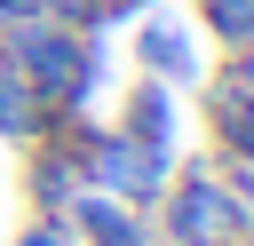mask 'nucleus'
<instances>
[{
	"mask_svg": "<svg viewBox=\"0 0 254 246\" xmlns=\"http://www.w3.org/2000/svg\"><path fill=\"white\" fill-rule=\"evenodd\" d=\"M64 230H71L79 246H151V214H135V206L111 198V190H79V198L64 206Z\"/></svg>",
	"mask_w": 254,
	"mask_h": 246,
	"instance_id": "nucleus-6",
	"label": "nucleus"
},
{
	"mask_svg": "<svg viewBox=\"0 0 254 246\" xmlns=\"http://www.w3.org/2000/svg\"><path fill=\"white\" fill-rule=\"evenodd\" d=\"M16 246H79V238L64 230V214H32V222L16 230Z\"/></svg>",
	"mask_w": 254,
	"mask_h": 246,
	"instance_id": "nucleus-10",
	"label": "nucleus"
},
{
	"mask_svg": "<svg viewBox=\"0 0 254 246\" xmlns=\"http://www.w3.org/2000/svg\"><path fill=\"white\" fill-rule=\"evenodd\" d=\"M167 175H175V151H151V143L119 135L111 119L87 127V190H111V198H127L135 214H151L159 190H167Z\"/></svg>",
	"mask_w": 254,
	"mask_h": 246,
	"instance_id": "nucleus-3",
	"label": "nucleus"
},
{
	"mask_svg": "<svg viewBox=\"0 0 254 246\" xmlns=\"http://www.w3.org/2000/svg\"><path fill=\"white\" fill-rule=\"evenodd\" d=\"M214 48H254V0H190Z\"/></svg>",
	"mask_w": 254,
	"mask_h": 246,
	"instance_id": "nucleus-8",
	"label": "nucleus"
},
{
	"mask_svg": "<svg viewBox=\"0 0 254 246\" xmlns=\"http://www.w3.org/2000/svg\"><path fill=\"white\" fill-rule=\"evenodd\" d=\"M48 119H56V111L40 103V87L0 56V143H16V151H24V143H40V135H48Z\"/></svg>",
	"mask_w": 254,
	"mask_h": 246,
	"instance_id": "nucleus-7",
	"label": "nucleus"
},
{
	"mask_svg": "<svg viewBox=\"0 0 254 246\" xmlns=\"http://www.w3.org/2000/svg\"><path fill=\"white\" fill-rule=\"evenodd\" d=\"M151 230L175 238V246H238L254 230V206L222 183L214 159H190V167L175 159V175H167V190L151 206Z\"/></svg>",
	"mask_w": 254,
	"mask_h": 246,
	"instance_id": "nucleus-2",
	"label": "nucleus"
},
{
	"mask_svg": "<svg viewBox=\"0 0 254 246\" xmlns=\"http://www.w3.org/2000/svg\"><path fill=\"white\" fill-rule=\"evenodd\" d=\"M32 16H48V0H0V32H16V24H32Z\"/></svg>",
	"mask_w": 254,
	"mask_h": 246,
	"instance_id": "nucleus-11",
	"label": "nucleus"
},
{
	"mask_svg": "<svg viewBox=\"0 0 254 246\" xmlns=\"http://www.w3.org/2000/svg\"><path fill=\"white\" fill-rule=\"evenodd\" d=\"M135 71L167 79V87H198L206 79V56H198V32L175 24V16H135Z\"/></svg>",
	"mask_w": 254,
	"mask_h": 246,
	"instance_id": "nucleus-4",
	"label": "nucleus"
},
{
	"mask_svg": "<svg viewBox=\"0 0 254 246\" xmlns=\"http://www.w3.org/2000/svg\"><path fill=\"white\" fill-rule=\"evenodd\" d=\"M151 246H175V238H159V230H151Z\"/></svg>",
	"mask_w": 254,
	"mask_h": 246,
	"instance_id": "nucleus-13",
	"label": "nucleus"
},
{
	"mask_svg": "<svg viewBox=\"0 0 254 246\" xmlns=\"http://www.w3.org/2000/svg\"><path fill=\"white\" fill-rule=\"evenodd\" d=\"M119 135H135V143H151V151H175L183 143V87H167V79H151V71H135L127 79V95H119V119H111Z\"/></svg>",
	"mask_w": 254,
	"mask_h": 246,
	"instance_id": "nucleus-5",
	"label": "nucleus"
},
{
	"mask_svg": "<svg viewBox=\"0 0 254 246\" xmlns=\"http://www.w3.org/2000/svg\"><path fill=\"white\" fill-rule=\"evenodd\" d=\"M0 56L40 87L48 111H87L95 103V79H103V32H71L56 16H32L16 32H0Z\"/></svg>",
	"mask_w": 254,
	"mask_h": 246,
	"instance_id": "nucleus-1",
	"label": "nucleus"
},
{
	"mask_svg": "<svg viewBox=\"0 0 254 246\" xmlns=\"http://www.w3.org/2000/svg\"><path fill=\"white\" fill-rule=\"evenodd\" d=\"M238 246H254V230H246V238H238Z\"/></svg>",
	"mask_w": 254,
	"mask_h": 246,
	"instance_id": "nucleus-14",
	"label": "nucleus"
},
{
	"mask_svg": "<svg viewBox=\"0 0 254 246\" xmlns=\"http://www.w3.org/2000/svg\"><path fill=\"white\" fill-rule=\"evenodd\" d=\"M159 0H111V24H127V16H151Z\"/></svg>",
	"mask_w": 254,
	"mask_h": 246,
	"instance_id": "nucleus-12",
	"label": "nucleus"
},
{
	"mask_svg": "<svg viewBox=\"0 0 254 246\" xmlns=\"http://www.w3.org/2000/svg\"><path fill=\"white\" fill-rule=\"evenodd\" d=\"M48 16L71 32H111V0H48Z\"/></svg>",
	"mask_w": 254,
	"mask_h": 246,
	"instance_id": "nucleus-9",
	"label": "nucleus"
}]
</instances>
